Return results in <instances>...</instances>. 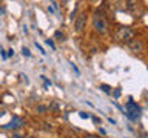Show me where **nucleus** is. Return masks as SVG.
Segmentation results:
<instances>
[{"mask_svg": "<svg viewBox=\"0 0 148 138\" xmlns=\"http://www.w3.org/2000/svg\"><path fill=\"white\" fill-rule=\"evenodd\" d=\"M92 26H94V29L99 32V34H105V32H108L110 23L105 18L103 9H97V11L94 12V17H92Z\"/></svg>", "mask_w": 148, "mask_h": 138, "instance_id": "obj_1", "label": "nucleus"}, {"mask_svg": "<svg viewBox=\"0 0 148 138\" xmlns=\"http://www.w3.org/2000/svg\"><path fill=\"white\" fill-rule=\"evenodd\" d=\"M134 37V31L130 26H119L114 32V39L117 41H128Z\"/></svg>", "mask_w": 148, "mask_h": 138, "instance_id": "obj_2", "label": "nucleus"}, {"mask_svg": "<svg viewBox=\"0 0 148 138\" xmlns=\"http://www.w3.org/2000/svg\"><path fill=\"white\" fill-rule=\"evenodd\" d=\"M127 117L131 120V121H137L139 118H140V114H142V110H140V108L136 104V103H133V101H128L127 103Z\"/></svg>", "mask_w": 148, "mask_h": 138, "instance_id": "obj_3", "label": "nucleus"}, {"mask_svg": "<svg viewBox=\"0 0 148 138\" xmlns=\"http://www.w3.org/2000/svg\"><path fill=\"white\" fill-rule=\"evenodd\" d=\"M86 25V12H80L77 14L76 18H74V31L76 32H82L83 28Z\"/></svg>", "mask_w": 148, "mask_h": 138, "instance_id": "obj_4", "label": "nucleus"}, {"mask_svg": "<svg viewBox=\"0 0 148 138\" xmlns=\"http://www.w3.org/2000/svg\"><path fill=\"white\" fill-rule=\"evenodd\" d=\"M127 43H128V48L131 49V52H134V54L143 52V41L140 39H134V37H133V39L128 40Z\"/></svg>", "mask_w": 148, "mask_h": 138, "instance_id": "obj_5", "label": "nucleus"}, {"mask_svg": "<svg viewBox=\"0 0 148 138\" xmlns=\"http://www.w3.org/2000/svg\"><path fill=\"white\" fill-rule=\"evenodd\" d=\"M125 8L128 9L131 14H140L142 9H140V0H125Z\"/></svg>", "mask_w": 148, "mask_h": 138, "instance_id": "obj_6", "label": "nucleus"}, {"mask_svg": "<svg viewBox=\"0 0 148 138\" xmlns=\"http://www.w3.org/2000/svg\"><path fill=\"white\" fill-rule=\"evenodd\" d=\"M20 126H23V120L20 117H17V115H14L12 120H11V123L6 124L5 127H6V129H17V127H20Z\"/></svg>", "mask_w": 148, "mask_h": 138, "instance_id": "obj_7", "label": "nucleus"}, {"mask_svg": "<svg viewBox=\"0 0 148 138\" xmlns=\"http://www.w3.org/2000/svg\"><path fill=\"white\" fill-rule=\"evenodd\" d=\"M54 37H56V39H59L60 41H63V40H65V35H63L60 31H56V32H54Z\"/></svg>", "mask_w": 148, "mask_h": 138, "instance_id": "obj_8", "label": "nucleus"}, {"mask_svg": "<svg viewBox=\"0 0 148 138\" xmlns=\"http://www.w3.org/2000/svg\"><path fill=\"white\" fill-rule=\"evenodd\" d=\"M100 89L103 91V92H106V94H111V87H110L108 85H102V86H100Z\"/></svg>", "mask_w": 148, "mask_h": 138, "instance_id": "obj_9", "label": "nucleus"}, {"mask_svg": "<svg viewBox=\"0 0 148 138\" xmlns=\"http://www.w3.org/2000/svg\"><path fill=\"white\" fill-rule=\"evenodd\" d=\"M22 52H23L25 57H29V55H31V52H29V49H28V48H22Z\"/></svg>", "mask_w": 148, "mask_h": 138, "instance_id": "obj_10", "label": "nucleus"}, {"mask_svg": "<svg viewBox=\"0 0 148 138\" xmlns=\"http://www.w3.org/2000/svg\"><path fill=\"white\" fill-rule=\"evenodd\" d=\"M46 45H48L49 48H53V49H56V45H54V41L51 40V39H48V40H46Z\"/></svg>", "mask_w": 148, "mask_h": 138, "instance_id": "obj_11", "label": "nucleus"}, {"mask_svg": "<svg viewBox=\"0 0 148 138\" xmlns=\"http://www.w3.org/2000/svg\"><path fill=\"white\" fill-rule=\"evenodd\" d=\"M45 110H48L46 106H39V108H37V112H45Z\"/></svg>", "mask_w": 148, "mask_h": 138, "instance_id": "obj_12", "label": "nucleus"}, {"mask_svg": "<svg viewBox=\"0 0 148 138\" xmlns=\"http://www.w3.org/2000/svg\"><path fill=\"white\" fill-rule=\"evenodd\" d=\"M36 48H37V49H39V51H40V52H42V54H43V55L46 54V52H45V49H43V48H42V46H40L39 43H36Z\"/></svg>", "mask_w": 148, "mask_h": 138, "instance_id": "obj_13", "label": "nucleus"}, {"mask_svg": "<svg viewBox=\"0 0 148 138\" xmlns=\"http://www.w3.org/2000/svg\"><path fill=\"white\" fill-rule=\"evenodd\" d=\"M79 114H80V118H90V114H86V112H79Z\"/></svg>", "mask_w": 148, "mask_h": 138, "instance_id": "obj_14", "label": "nucleus"}, {"mask_svg": "<svg viewBox=\"0 0 148 138\" xmlns=\"http://www.w3.org/2000/svg\"><path fill=\"white\" fill-rule=\"evenodd\" d=\"M85 138H100L99 135H92V133H86Z\"/></svg>", "mask_w": 148, "mask_h": 138, "instance_id": "obj_15", "label": "nucleus"}, {"mask_svg": "<svg viewBox=\"0 0 148 138\" xmlns=\"http://www.w3.org/2000/svg\"><path fill=\"white\" fill-rule=\"evenodd\" d=\"M76 14H77V8H74V11L71 12V20H74V18H76Z\"/></svg>", "mask_w": 148, "mask_h": 138, "instance_id": "obj_16", "label": "nucleus"}, {"mask_svg": "<svg viewBox=\"0 0 148 138\" xmlns=\"http://www.w3.org/2000/svg\"><path fill=\"white\" fill-rule=\"evenodd\" d=\"M71 68L74 69V72H76V74H80V71H79V69H77V66H76V64H74V63H71Z\"/></svg>", "mask_w": 148, "mask_h": 138, "instance_id": "obj_17", "label": "nucleus"}, {"mask_svg": "<svg viewBox=\"0 0 148 138\" xmlns=\"http://www.w3.org/2000/svg\"><path fill=\"white\" fill-rule=\"evenodd\" d=\"M0 54H2V57H3V58H6V57H8V55L5 54V51H2V49H0Z\"/></svg>", "mask_w": 148, "mask_h": 138, "instance_id": "obj_18", "label": "nucleus"}, {"mask_svg": "<svg viewBox=\"0 0 148 138\" xmlns=\"http://www.w3.org/2000/svg\"><path fill=\"white\" fill-rule=\"evenodd\" d=\"M8 52H9V54H8V55H9V57H12V55H14V51H12V49H9V51H8Z\"/></svg>", "mask_w": 148, "mask_h": 138, "instance_id": "obj_19", "label": "nucleus"}, {"mask_svg": "<svg viewBox=\"0 0 148 138\" xmlns=\"http://www.w3.org/2000/svg\"><path fill=\"white\" fill-rule=\"evenodd\" d=\"M12 138H22V137L18 135V133H16V135H12Z\"/></svg>", "mask_w": 148, "mask_h": 138, "instance_id": "obj_20", "label": "nucleus"}, {"mask_svg": "<svg viewBox=\"0 0 148 138\" xmlns=\"http://www.w3.org/2000/svg\"><path fill=\"white\" fill-rule=\"evenodd\" d=\"M142 138H147V133H142Z\"/></svg>", "mask_w": 148, "mask_h": 138, "instance_id": "obj_21", "label": "nucleus"}, {"mask_svg": "<svg viewBox=\"0 0 148 138\" xmlns=\"http://www.w3.org/2000/svg\"><path fill=\"white\" fill-rule=\"evenodd\" d=\"M92 2H99V0H92Z\"/></svg>", "mask_w": 148, "mask_h": 138, "instance_id": "obj_22", "label": "nucleus"}, {"mask_svg": "<svg viewBox=\"0 0 148 138\" xmlns=\"http://www.w3.org/2000/svg\"><path fill=\"white\" fill-rule=\"evenodd\" d=\"M63 2H68V0H63Z\"/></svg>", "mask_w": 148, "mask_h": 138, "instance_id": "obj_23", "label": "nucleus"}, {"mask_svg": "<svg viewBox=\"0 0 148 138\" xmlns=\"http://www.w3.org/2000/svg\"><path fill=\"white\" fill-rule=\"evenodd\" d=\"M0 3H2V0H0Z\"/></svg>", "mask_w": 148, "mask_h": 138, "instance_id": "obj_24", "label": "nucleus"}, {"mask_svg": "<svg viewBox=\"0 0 148 138\" xmlns=\"http://www.w3.org/2000/svg\"><path fill=\"white\" fill-rule=\"evenodd\" d=\"M29 138H32V137H29Z\"/></svg>", "mask_w": 148, "mask_h": 138, "instance_id": "obj_25", "label": "nucleus"}]
</instances>
